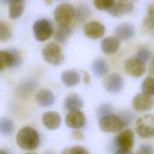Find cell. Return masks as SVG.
Masks as SVG:
<instances>
[{"mask_svg":"<svg viewBox=\"0 0 154 154\" xmlns=\"http://www.w3.org/2000/svg\"><path fill=\"white\" fill-rule=\"evenodd\" d=\"M18 146L25 150L35 149L40 143V137L37 131L31 127H23L20 129L16 135Z\"/></svg>","mask_w":154,"mask_h":154,"instance_id":"obj_1","label":"cell"},{"mask_svg":"<svg viewBox=\"0 0 154 154\" xmlns=\"http://www.w3.org/2000/svg\"><path fill=\"white\" fill-rule=\"evenodd\" d=\"M135 131L143 138H154V115L146 114L140 117L135 122Z\"/></svg>","mask_w":154,"mask_h":154,"instance_id":"obj_2","label":"cell"},{"mask_svg":"<svg viewBox=\"0 0 154 154\" xmlns=\"http://www.w3.org/2000/svg\"><path fill=\"white\" fill-rule=\"evenodd\" d=\"M33 33L35 39L43 42L49 39L53 34V26L50 20L47 19L37 20L32 26Z\"/></svg>","mask_w":154,"mask_h":154,"instance_id":"obj_3","label":"cell"},{"mask_svg":"<svg viewBox=\"0 0 154 154\" xmlns=\"http://www.w3.org/2000/svg\"><path fill=\"white\" fill-rule=\"evenodd\" d=\"M42 55L44 59L49 63L58 66L64 61V55L59 45L55 43L46 44L42 49Z\"/></svg>","mask_w":154,"mask_h":154,"instance_id":"obj_4","label":"cell"},{"mask_svg":"<svg viewBox=\"0 0 154 154\" xmlns=\"http://www.w3.org/2000/svg\"><path fill=\"white\" fill-rule=\"evenodd\" d=\"M99 125L102 131L107 133L119 132L126 126V123L120 117L114 114L100 119Z\"/></svg>","mask_w":154,"mask_h":154,"instance_id":"obj_5","label":"cell"},{"mask_svg":"<svg viewBox=\"0 0 154 154\" xmlns=\"http://www.w3.org/2000/svg\"><path fill=\"white\" fill-rule=\"evenodd\" d=\"M54 16L58 25H69L75 17V9L71 4H61L55 8Z\"/></svg>","mask_w":154,"mask_h":154,"instance_id":"obj_6","label":"cell"},{"mask_svg":"<svg viewBox=\"0 0 154 154\" xmlns=\"http://www.w3.org/2000/svg\"><path fill=\"white\" fill-rule=\"evenodd\" d=\"M1 70L11 67H18L22 63V58L19 51L15 48H11L8 51L1 50L0 51Z\"/></svg>","mask_w":154,"mask_h":154,"instance_id":"obj_7","label":"cell"},{"mask_svg":"<svg viewBox=\"0 0 154 154\" xmlns=\"http://www.w3.org/2000/svg\"><path fill=\"white\" fill-rule=\"evenodd\" d=\"M103 85L106 91L108 93L115 94L122 90L124 85V81L120 74L112 73L104 79Z\"/></svg>","mask_w":154,"mask_h":154,"instance_id":"obj_8","label":"cell"},{"mask_svg":"<svg viewBox=\"0 0 154 154\" xmlns=\"http://www.w3.org/2000/svg\"><path fill=\"white\" fill-rule=\"evenodd\" d=\"M126 72L131 76L139 77L143 75L146 70L145 63L135 56L127 59L124 64Z\"/></svg>","mask_w":154,"mask_h":154,"instance_id":"obj_9","label":"cell"},{"mask_svg":"<svg viewBox=\"0 0 154 154\" xmlns=\"http://www.w3.org/2000/svg\"><path fill=\"white\" fill-rule=\"evenodd\" d=\"M115 142L118 149L131 150L134 143V132L130 129L121 131L116 137Z\"/></svg>","mask_w":154,"mask_h":154,"instance_id":"obj_10","label":"cell"},{"mask_svg":"<svg viewBox=\"0 0 154 154\" xmlns=\"http://www.w3.org/2000/svg\"><path fill=\"white\" fill-rule=\"evenodd\" d=\"M132 106L138 111H146L152 108L154 105L153 98L144 93L137 94L132 100Z\"/></svg>","mask_w":154,"mask_h":154,"instance_id":"obj_11","label":"cell"},{"mask_svg":"<svg viewBox=\"0 0 154 154\" xmlns=\"http://www.w3.org/2000/svg\"><path fill=\"white\" fill-rule=\"evenodd\" d=\"M66 125L73 129H80L85 124V117L84 113L79 110L69 111L65 117Z\"/></svg>","mask_w":154,"mask_h":154,"instance_id":"obj_12","label":"cell"},{"mask_svg":"<svg viewBox=\"0 0 154 154\" xmlns=\"http://www.w3.org/2000/svg\"><path fill=\"white\" fill-rule=\"evenodd\" d=\"M105 31V26L98 21H90L84 26V34L91 39H97L102 37Z\"/></svg>","mask_w":154,"mask_h":154,"instance_id":"obj_13","label":"cell"},{"mask_svg":"<svg viewBox=\"0 0 154 154\" xmlns=\"http://www.w3.org/2000/svg\"><path fill=\"white\" fill-rule=\"evenodd\" d=\"M134 10V5L129 1H115L113 7L108 11L111 16L120 17L131 13Z\"/></svg>","mask_w":154,"mask_h":154,"instance_id":"obj_14","label":"cell"},{"mask_svg":"<svg viewBox=\"0 0 154 154\" xmlns=\"http://www.w3.org/2000/svg\"><path fill=\"white\" fill-rule=\"evenodd\" d=\"M116 37L123 40H129L135 34L134 26L130 23H122L116 26L114 30Z\"/></svg>","mask_w":154,"mask_h":154,"instance_id":"obj_15","label":"cell"},{"mask_svg":"<svg viewBox=\"0 0 154 154\" xmlns=\"http://www.w3.org/2000/svg\"><path fill=\"white\" fill-rule=\"evenodd\" d=\"M42 122L46 128L55 130L61 125V117L57 112L48 111L42 116Z\"/></svg>","mask_w":154,"mask_h":154,"instance_id":"obj_16","label":"cell"},{"mask_svg":"<svg viewBox=\"0 0 154 154\" xmlns=\"http://www.w3.org/2000/svg\"><path fill=\"white\" fill-rule=\"evenodd\" d=\"M35 100L40 106L48 107L54 104L55 96L51 91L47 89H42L37 93Z\"/></svg>","mask_w":154,"mask_h":154,"instance_id":"obj_17","label":"cell"},{"mask_svg":"<svg viewBox=\"0 0 154 154\" xmlns=\"http://www.w3.org/2000/svg\"><path fill=\"white\" fill-rule=\"evenodd\" d=\"M120 46V40L114 36H109L103 38L101 42L102 51L106 54H113L117 52Z\"/></svg>","mask_w":154,"mask_h":154,"instance_id":"obj_18","label":"cell"},{"mask_svg":"<svg viewBox=\"0 0 154 154\" xmlns=\"http://www.w3.org/2000/svg\"><path fill=\"white\" fill-rule=\"evenodd\" d=\"M83 101L81 97L76 93L69 94L64 101V107L69 111L79 110L83 106Z\"/></svg>","mask_w":154,"mask_h":154,"instance_id":"obj_19","label":"cell"},{"mask_svg":"<svg viewBox=\"0 0 154 154\" xmlns=\"http://www.w3.org/2000/svg\"><path fill=\"white\" fill-rule=\"evenodd\" d=\"M61 80L67 87H73L79 84L81 80L79 74L74 70H67L61 74Z\"/></svg>","mask_w":154,"mask_h":154,"instance_id":"obj_20","label":"cell"},{"mask_svg":"<svg viewBox=\"0 0 154 154\" xmlns=\"http://www.w3.org/2000/svg\"><path fill=\"white\" fill-rule=\"evenodd\" d=\"M91 69L93 73L96 76H102L108 73L109 66L104 59L97 58L92 62Z\"/></svg>","mask_w":154,"mask_h":154,"instance_id":"obj_21","label":"cell"},{"mask_svg":"<svg viewBox=\"0 0 154 154\" xmlns=\"http://www.w3.org/2000/svg\"><path fill=\"white\" fill-rule=\"evenodd\" d=\"M10 4L8 15L11 19H16L19 17L23 12L24 2L19 0L5 1Z\"/></svg>","mask_w":154,"mask_h":154,"instance_id":"obj_22","label":"cell"},{"mask_svg":"<svg viewBox=\"0 0 154 154\" xmlns=\"http://www.w3.org/2000/svg\"><path fill=\"white\" fill-rule=\"evenodd\" d=\"M72 33V28L69 25H58L54 34V38L61 43H65Z\"/></svg>","mask_w":154,"mask_h":154,"instance_id":"obj_23","label":"cell"},{"mask_svg":"<svg viewBox=\"0 0 154 154\" xmlns=\"http://www.w3.org/2000/svg\"><path fill=\"white\" fill-rule=\"evenodd\" d=\"M90 14V8L85 4L79 5L75 9V18L80 22L85 20Z\"/></svg>","mask_w":154,"mask_h":154,"instance_id":"obj_24","label":"cell"},{"mask_svg":"<svg viewBox=\"0 0 154 154\" xmlns=\"http://www.w3.org/2000/svg\"><path fill=\"white\" fill-rule=\"evenodd\" d=\"M14 130V125L10 119L2 118L0 120V132L4 135H9L13 134Z\"/></svg>","mask_w":154,"mask_h":154,"instance_id":"obj_25","label":"cell"},{"mask_svg":"<svg viewBox=\"0 0 154 154\" xmlns=\"http://www.w3.org/2000/svg\"><path fill=\"white\" fill-rule=\"evenodd\" d=\"M143 25L149 29H154V3L147 8V14L144 19Z\"/></svg>","mask_w":154,"mask_h":154,"instance_id":"obj_26","label":"cell"},{"mask_svg":"<svg viewBox=\"0 0 154 154\" xmlns=\"http://www.w3.org/2000/svg\"><path fill=\"white\" fill-rule=\"evenodd\" d=\"M143 93L150 96L154 94V78L147 77L143 82L141 85Z\"/></svg>","mask_w":154,"mask_h":154,"instance_id":"obj_27","label":"cell"},{"mask_svg":"<svg viewBox=\"0 0 154 154\" xmlns=\"http://www.w3.org/2000/svg\"><path fill=\"white\" fill-rule=\"evenodd\" d=\"M115 1L112 0H95L93 1L94 7L100 10L108 11L114 5Z\"/></svg>","mask_w":154,"mask_h":154,"instance_id":"obj_28","label":"cell"},{"mask_svg":"<svg viewBox=\"0 0 154 154\" xmlns=\"http://www.w3.org/2000/svg\"><path fill=\"white\" fill-rule=\"evenodd\" d=\"M113 112V107L109 103H103L99 106L97 109L96 114L98 117L102 119L107 116L111 115Z\"/></svg>","mask_w":154,"mask_h":154,"instance_id":"obj_29","label":"cell"},{"mask_svg":"<svg viewBox=\"0 0 154 154\" xmlns=\"http://www.w3.org/2000/svg\"><path fill=\"white\" fill-rule=\"evenodd\" d=\"M36 85L37 83L34 80H26L20 84L19 87L20 91L22 93H28L31 92L32 90H34V88L36 87Z\"/></svg>","mask_w":154,"mask_h":154,"instance_id":"obj_30","label":"cell"},{"mask_svg":"<svg viewBox=\"0 0 154 154\" xmlns=\"http://www.w3.org/2000/svg\"><path fill=\"white\" fill-rule=\"evenodd\" d=\"M11 32L10 27L3 22H0V40L4 42L7 40L11 36Z\"/></svg>","mask_w":154,"mask_h":154,"instance_id":"obj_31","label":"cell"},{"mask_svg":"<svg viewBox=\"0 0 154 154\" xmlns=\"http://www.w3.org/2000/svg\"><path fill=\"white\" fill-rule=\"evenodd\" d=\"M135 57L145 63L150 58L151 52L147 48H142L137 52Z\"/></svg>","mask_w":154,"mask_h":154,"instance_id":"obj_32","label":"cell"},{"mask_svg":"<svg viewBox=\"0 0 154 154\" xmlns=\"http://www.w3.org/2000/svg\"><path fill=\"white\" fill-rule=\"evenodd\" d=\"M61 154H88L87 150L81 146H74L67 148Z\"/></svg>","mask_w":154,"mask_h":154,"instance_id":"obj_33","label":"cell"},{"mask_svg":"<svg viewBox=\"0 0 154 154\" xmlns=\"http://www.w3.org/2000/svg\"><path fill=\"white\" fill-rule=\"evenodd\" d=\"M137 154H154V148L149 144H141L137 149Z\"/></svg>","mask_w":154,"mask_h":154,"instance_id":"obj_34","label":"cell"},{"mask_svg":"<svg viewBox=\"0 0 154 154\" xmlns=\"http://www.w3.org/2000/svg\"><path fill=\"white\" fill-rule=\"evenodd\" d=\"M114 154H134L131 150L117 149Z\"/></svg>","mask_w":154,"mask_h":154,"instance_id":"obj_35","label":"cell"},{"mask_svg":"<svg viewBox=\"0 0 154 154\" xmlns=\"http://www.w3.org/2000/svg\"><path fill=\"white\" fill-rule=\"evenodd\" d=\"M72 137H73V138H75V139H77V140H82L84 138L82 134L80 132H79V131H74V132H73Z\"/></svg>","mask_w":154,"mask_h":154,"instance_id":"obj_36","label":"cell"},{"mask_svg":"<svg viewBox=\"0 0 154 154\" xmlns=\"http://www.w3.org/2000/svg\"><path fill=\"white\" fill-rule=\"evenodd\" d=\"M82 73L84 74V81L85 84H87L90 82V76H89L88 73L84 70H82Z\"/></svg>","mask_w":154,"mask_h":154,"instance_id":"obj_37","label":"cell"},{"mask_svg":"<svg viewBox=\"0 0 154 154\" xmlns=\"http://www.w3.org/2000/svg\"><path fill=\"white\" fill-rule=\"evenodd\" d=\"M149 72L150 73L154 75V57L152 58V61L150 64V66H149Z\"/></svg>","mask_w":154,"mask_h":154,"instance_id":"obj_38","label":"cell"},{"mask_svg":"<svg viewBox=\"0 0 154 154\" xmlns=\"http://www.w3.org/2000/svg\"><path fill=\"white\" fill-rule=\"evenodd\" d=\"M0 154H8V153H7V152L1 150L0 151Z\"/></svg>","mask_w":154,"mask_h":154,"instance_id":"obj_39","label":"cell"},{"mask_svg":"<svg viewBox=\"0 0 154 154\" xmlns=\"http://www.w3.org/2000/svg\"><path fill=\"white\" fill-rule=\"evenodd\" d=\"M26 154H37V153H26Z\"/></svg>","mask_w":154,"mask_h":154,"instance_id":"obj_40","label":"cell"},{"mask_svg":"<svg viewBox=\"0 0 154 154\" xmlns=\"http://www.w3.org/2000/svg\"><path fill=\"white\" fill-rule=\"evenodd\" d=\"M45 154H53V153H51V152H49V153H45Z\"/></svg>","mask_w":154,"mask_h":154,"instance_id":"obj_41","label":"cell"}]
</instances>
